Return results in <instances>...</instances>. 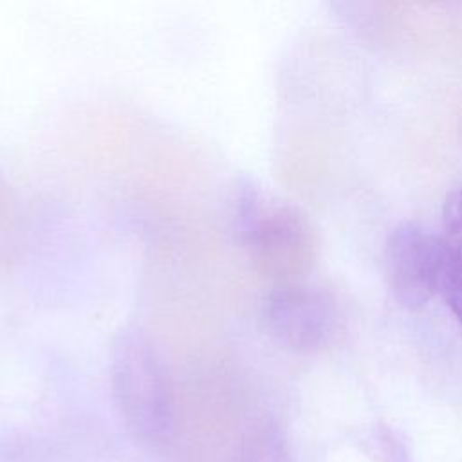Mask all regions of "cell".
Masks as SVG:
<instances>
[{
	"instance_id": "6da1fadb",
	"label": "cell",
	"mask_w": 462,
	"mask_h": 462,
	"mask_svg": "<svg viewBox=\"0 0 462 462\" xmlns=\"http://www.w3.org/2000/svg\"><path fill=\"white\" fill-rule=\"evenodd\" d=\"M110 390L130 435L146 446H166L175 431V395L168 366L146 330L119 328L110 348Z\"/></svg>"
},
{
	"instance_id": "7a4b0ae2",
	"label": "cell",
	"mask_w": 462,
	"mask_h": 462,
	"mask_svg": "<svg viewBox=\"0 0 462 462\" xmlns=\"http://www.w3.org/2000/svg\"><path fill=\"white\" fill-rule=\"evenodd\" d=\"M254 269L274 285L301 282L312 269L318 240L307 215L289 204L263 199L254 217L235 233Z\"/></svg>"
},
{
	"instance_id": "3957f363",
	"label": "cell",
	"mask_w": 462,
	"mask_h": 462,
	"mask_svg": "<svg viewBox=\"0 0 462 462\" xmlns=\"http://www.w3.org/2000/svg\"><path fill=\"white\" fill-rule=\"evenodd\" d=\"M262 321L282 346L316 352L336 339L341 330V310L327 289L301 280L274 285L265 294Z\"/></svg>"
},
{
	"instance_id": "277c9868",
	"label": "cell",
	"mask_w": 462,
	"mask_h": 462,
	"mask_svg": "<svg viewBox=\"0 0 462 462\" xmlns=\"http://www.w3.org/2000/svg\"><path fill=\"white\" fill-rule=\"evenodd\" d=\"M444 260L440 236L415 222L399 224L384 245V274L393 298L406 309L422 307L439 291Z\"/></svg>"
},
{
	"instance_id": "5b68a950",
	"label": "cell",
	"mask_w": 462,
	"mask_h": 462,
	"mask_svg": "<svg viewBox=\"0 0 462 462\" xmlns=\"http://www.w3.org/2000/svg\"><path fill=\"white\" fill-rule=\"evenodd\" d=\"M231 462H296L282 428L273 419L253 422L236 442Z\"/></svg>"
},
{
	"instance_id": "8992f818",
	"label": "cell",
	"mask_w": 462,
	"mask_h": 462,
	"mask_svg": "<svg viewBox=\"0 0 462 462\" xmlns=\"http://www.w3.org/2000/svg\"><path fill=\"white\" fill-rule=\"evenodd\" d=\"M440 240L451 267L462 276V188L453 189L444 200Z\"/></svg>"
},
{
	"instance_id": "52a82bcc",
	"label": "cell",
	"mask_w": 462,
	"mask_h": 462,
	"mask_svg": "<svg viewBox=\"0 0 462 462\" xmlns=\"http://www.w3.org/2000/svg\"><path fill=\"white\" fill-rule=\"evenodd\" d=\"M365 451L375 462H415L402 435L386 424L375 426L366 435Z\"/></svg>"
},
{
	"instance_id": "ba28073f",
	"label": "cell",
	"mask_w": 462,
	"mask_h": 462,
	"mask_svg": "<svg viewBox=\"0 0 462 462\" xmlns=\"http://www.w3.org/2000/svg\"><path fill=\"white\" fill-rule=\"evenodd\" d=\"M437 294H440L444 298L446 305L449 307L455 319L462 327V276L451 267L448 256L444 260V267H442V273H440Z\"/></svg>"
},
{
	"instance_id": "9c48e42d",
	"label": "cell",
	"mask_w": 462,
	"mask_h": 462,
	"mask_svg": "<svg viewBox=\"0 0 462 462\" xmlns=\"http://www.w3.org/2000/svg\"><path fill=\"white\" fill-rule=\"evenodd\" d=\"M458 132H460V141H462V114H460V123H458Z\"/></svg>"
}]
</instances>
